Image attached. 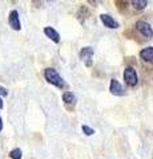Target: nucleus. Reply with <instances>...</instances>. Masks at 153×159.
I'll list each match as a JSON object with an SVG mask.
<instances>
[{
	"label": "nucleus",
	"instance_id": "f257e3e1",
	"mask_svg": "<svg viewBox=\"0 0 153 159\" xmlns=\"http://www.w3.org/2000/svg\"><path fill=\"white\" fill-rule=\"evenodd\" d=\"M44 77H45V80L51 84V85H55L59 89H63L64 86H65V82H64V80L60 77V74H59L55 69H52V68H47L45 69V72H44Z\"/></svg>",
	"mask_w": 153,
	"mask_h": 159
},
{
	"label": "nucleus",
	"instance_id": "f03ea898",
	"mask_svg": "<svg viewBox=\"0 0 153 159\" xmlns=\"http://www.w3.org/2000/svg\"><path fill=\"white\" fill-rule=\"evenodd\" d=\"M124 80L129 86H136L137 82H139V78H137V73H136L135 69L128 66L124 70Z\"/></svg>",
	"mask_w": 153,
	"mask_h": 159
},
{
	"label": "nucleus",
	"instance_id": "7ed1b4c3",
	"mask_svg": "<svg viewBox=\"0 0 153 159\" xmlns=\"http://www.w3.org/2000/svg\"><path fill=\"white\" fill-rule=\"evenodd\" d=\"M136 28L144 37H146V39H152L153 37V29L146 21H137L136 23Z\"/></svg>",
	"mask_w": 153,
	"mask_h": 159
},
{
	"label": "nucleus",
	"instance_id": "20e7f679",
	"mask_svg": "<svg viewBox=\"0 0 153 159\" xmlns=\"http://www.w3.org/2000/svg\"><path fill=\"white\" fill-rule=\"evenodd\" d=\"M93 53H95V51H93V48H91V47H85V48H83L80 51V58H81L83 62H85L87 66L92 65Z\"/></svg>",
	"mask_w": 153,
	"mask_h": 159
},
{
	"label": "nucleus",
	"instance_id": "39448f33",
	"mask_svg": "<svg viewBox=\"0 0 153 159\" xmlns=\"http://www.w3.org/2000/svg\"><path fill=\"white\" fill-rule=\"evenodd\" d=\"M8 23H9V27H11L12 29H15V31H20L22 28V24H20V20H19V12L17 11H11V13H9L8 16Z\"/></svg>",
	"mask_w": 153,
	"mask_h": 159
},
{
	"label": "nucleus",
	"instance_id": "423d86ee",
	"mask_svg": "<svg viewBox=\"0 0 153 159\" xmlns=\"http://www.w3.org/2000/svg\"><path fill=\"white\" fill-rule=\"evenodd\" d=\"M100 19H101L103 24H104L107 28H111V29H116V28H118V23H117L112 16H109V15L103 13L101 16H100Z\"/></svg>",
	"mask_w": 153,
	"mask_h": 159
},
{
	"label": "nucleus",
	"instance_id": "0eeeda50",
	"mask_svg": "<svg viewBox=\"0 0 153 159\" xmlns=\"http://www.w3.org/2000/svg\"><path fill=\"white\" fill-rule=\"evenodd\" d=\"M109 90H111L112 94H115V96H122V94H124V89H122L121 84L118 82L117 80H112L111 81Z\"/></svg>",
	"mask_w": 153,
	"mask_h": 159
},
{
	"label": "nucleus",
	"instance_id": "6e6552de",
	"mask_svg": "<svg viewBox=\"0 0 153 159\" xmlns=\"http://www.w3.org/2000/svg\"><path fill=\"white\" fill-rule=\"evenodd\" d=\"M44 33H45V36L48 39H51L53 43H59V41H60V34H59L53 28H51V27L44 28Z\"/></svg>",
	"mask_w": 153,
	"mask_h": 159
},
{
	"label": "nucleus",
	"instance_id": "1a4fd4ad",
	"mask_svg": "<svg viewBox=\"0 0 153 159\" xmlns=\"http://www.w3.org/2000/svg\"><path fill=\"white\" fill-rule=\"evenodd\" d=\"M140 57L144 60V61L153 62V47H149V48L142 49V51L140 52Z\"/></svg>",
	"mask_w": 153,
	"mask_h": 159
},
{
	"label": "nucleus",
	"instance_id": "9d476101",
	"mask_svg": "<svg viewBox=\"0 0 153 159\" xmlns=\"http://www.w3.org/2000/svg\"><path fill=\"white\" fill-rule=\"evenodd\" d=\"M63 101L67 103V105H75L76 103V97L73 96L71 92H65L63 93Z\"/></svg>",
	"mask_w": 153,
	"mask_h": 159
},
{
	"label": "nucleus",
	"instance_id": "9b49d317",
	"mask_svg": "<svg viewBox=\"0 0 153 159\" xmlns=\"http://www.w3.org/2000/svg\"><path fill=\"white\" fill-rule=\"evenodd\" d=\"M131 2H132V6L136 9H144L148 4L146 0H131Z\"/></svg>",
	"mask_w": 153,
	"mask_h": 159
},
{
	"label": "nucleus",
	"instance_id": "f8f14e48",
	"mask_svg": "<svg viewBox=\"0 0 153 159\" xmlns=\"http://www.w3.org/2000/svg\"><path fill=\"white\" fill-rule=\"evenodd\" d=\"M9 157L12 159H20L22 158V150L20 148H13V150L9 152Z\"/></svg>",
	"mask_w": 153,
	"mask_h": 159
},
{
	"label": "nucleus",
	"instance_id": "ddd939ff",
	"mask_svg": "<svg viewBox=\"0 0 153 159\" xmlns=\"http://www.w3.org/2000/svg\"><path fill=\"white\" fill-rule=\"evenodd\" d=\"M81 130H83V133L85 134V135H92V134H95V130L91 129L89 126H87V125H83L81 126Z\"/></svg>",
	"mask_w": 153,
	"mask_h": 159
},
{
	"label": "nucleus",
	"instance_id": "4468645a",
	"mask_svg": "<svg viewBox=\"0 0 153 159\" xmlns=\"http://www.w3.org/2000/svg\"><path fill=\"white\" fill-rule=\"evenodd\" d=\"M0 96H3V97H7V96H8L7 89H4L3 86H0Z\"/></svg>",
	"mask_w": 153,
	"mask_h": 159
},
{
	"label": "nucleus",
	"instance_id": "2eb2a0df",
	"mask_svg": "<svg viewBox=\"0 0 153 159\" xmlns=\"http://www.w3.org/2000/svg\"><path fill=\"white\" fill-rule=\"evenodd\" d=\"M100 2H101V0H88V3L92 4V6H97Z\"/></svg>",
	"mask_w": 153,
	"mask_h": 159
},
{
	"label": "nucleus",
	"instance_id": "dca6fc26",
	"mask_svg": "<svg viewBox=\"0 0 153 159\" xmlns=\"http://www.w3.org/2000/svg\"><path fill=\"white\" fill-rule=\"evenodd\" d=\"M3 130V121H2V117H0V131Z\"/></svg>",
	"mask_w": 153,
	"mask_h": 159
},
{
	"label": "nucleus",
	"instance_id": "f3484780",
	"mask_svg": "<svg viewBox=\"0 0 153 159\" xmlns=\"http://www.w3.org/2000/svg\"><path fill=\"white\" fill-rule=\"evenodd\" d=\"M3 107V101H2V98H0V109Z\"/></svg>",
	"mask_w": 153,
	"mask_h": 159
}]
</instances>
